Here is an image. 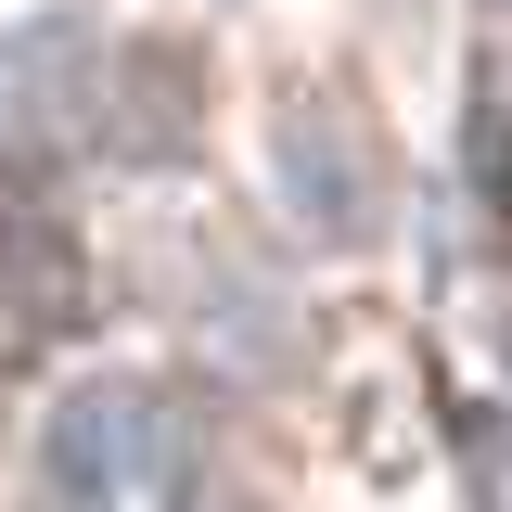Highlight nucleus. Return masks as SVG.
I'll return each instance as SVG.
<instances>
[{
	"mask_svg": "<svg viewBox=\"0 0 512 512\" xmlns=\"http://www.w3.org/2000/svg\"><path fill=\"white\" fill-rule=\"evenodd\" d=\"M282 180H295V218H320L333 244H359V231H372V205H384L372 141L333 116V103H295V116H282Z\"/></svg>",
	"mask_w": 512,
	"mask_h": 512,
	"instance_id": "obj_2",
	"label": "nucleus"
},
{
	"mask_svg": "<svg viewBox=\"0 0 512 512\" xmlns=\"http://www.w3.org/2000/svg\"><path fill=\"white\" fill-rule=\"evenodd\" d=\"M154 436H167V410H154V384L128 372H90L52 397V423H39V474H52L64 512H116L141 474H154Z\"/></svg>",
	"mask_w": 512,
	"mask_h": 512,
	"instance_id": "obj_1",
	"label": "nucleus"
}]
</instances>
